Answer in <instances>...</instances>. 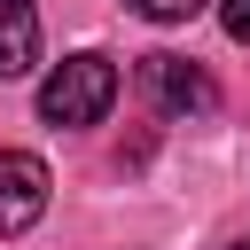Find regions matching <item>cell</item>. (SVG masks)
<instances>
[{"label":"cell","instance_id":"cell-1","mask_svg":"<svg viewBox=\"0 0 250 250\" xmlns=\"http://www.w3.org/2000/svg\"><path fill=\"white\" fill-rule=\"evenodd\" d=\"M117 102V62L109 55H62L47 78H39V117L47 125H102Z\"/></svg>","mask_w":250,"mask_h":250},{"label":"cell","instance_id":"cell-2","mask_svg":"<svg viewBox=\"0 0 250 250\" xmlns=\"http://www.w3.org/2000/svg\"><path fill=\"white\" fill-rule=\"evenodd\" d=\"M133 86H141V102H148L156 117H211V109H219L211 70H195L188 55H141V62H133Z\"/></svg>","mask_w":250,"mask_h":250},{"label":"cell","instance_id":"cell-3","mask_svg":"<svg viewBox=\"0 0 250 250\" xmlns=\"http://www.w3.org/2000/svg\"><path fill=\"white\" fill-rule=\"evenodd\" d=\"M47 164L31 156V148H0V234H23V227H39V211H47Z\"/></svg>","mask_w":250,"mask_h":250},{"label":"cell","instance_id":"cell-4","mask_svg":"<svg viewBox=\"0 0 250 250\" xmlns=\"http://www.w3.org/2000/svg\"><path fill=\"white\" fill-rule=\"evenodd\" d=\"M31 62H39V8L0 0V78H23Z\"/></svg>","mask_w":250,"mask_h":250},{"label":"cell","instance_id":"cell-5","mask_svg":"<svg viewBox=\"0 0 250 250\" xmlns=\"http://www.w3.org/2000/svg\"><path fill=\"white\" fill-rule=\"evenodd\" d=\"M133 16H148V23H188V16H203L211 0H125Z\"/></svg>","mask_w":250,"mask_h":250},{"label":"cell","instance_id":"cell-6","mask_svg":"<svg viewBox=\"0 0 250 250\" xmlns=\"http://www.w3.org/2000/svg\"><path fill=\"white\" fill-rule=\"evenodd\" d=\"M219 23H227V39L250 47V0H219Z\"/></svg>","mask_w":250,"mask_h":250},{"label":"cell","instance_id":"cell-7","mask_svg":"<svg viewBox=\"0 0 250 250\" xmlns=\"http://www.w3.org/2000/svg\"><path fill=\"white\" fill-rule=\"evenodd\" d=\"M227 250H250V234H242V242H227Z\"/></svg>","mask_w":250,"mask_h":250}]
</instances>
